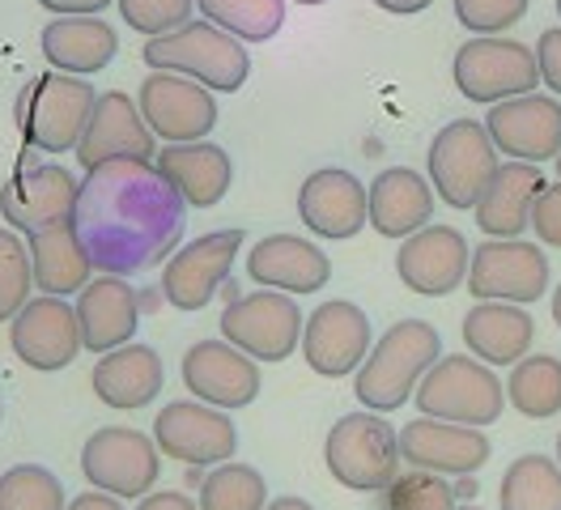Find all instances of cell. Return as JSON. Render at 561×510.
I'll list each match as a JSON object with an SVG mask.
<instances>
[{
	"mask_svg": "<svg viewBox=\"0 0 561 510\" xmlns=\"http://www.w3.org/2000/svg\"><path fill=\"white\" fill-rule=\"evenodd\" d=\"M183 226L187 204L153 162L115 158L85 170L77 188L72 230L94 272L133 276L167 264V256H175L183 238Z\"/></svg>",
	"mask_w": 561,
	"mask_h": 510,
	"instance_id": "obj_1",
	"label": "cell"
},
{
	"mask_svg": "<svg viewBox=\"0 0 561 510\" xmlns=\"http://www.w3.org/2000/svg\"><path fill=\"white\" fill-rule=\"evenodd\" d=\"M443 358V337L425 319H400L370 344L362 371L353 374V396L370 412H396L413 400L425 371Z\"/></svg>",
	"mask_w": 561,
	"mask_h": 510,
	"instance_id": "obj_2",
	"label": "cell"
},
{
	"mask_svg": "<svg viewBox=\"0 0 561 510\" xmlns=\"http://www.w3.org/2000/svg\"><path fill=\"white\" fill-rule=\"evenodd\" d=\"M140 60L153 72H179L201 81L205 90H221V94H239L251 77V56L234 34L217 31L213 22H187L171 34H158L145 43Z\"/></svg>",
	"mask_w": 561,
	"mask_h": 510,
	"instance_id": "obj_3",
	"label": "cell"
},
{
	"mask_svg": "<svg viewBox=\"0 0 561 510\" xmlns=\"http://www.w3.org/2000/svg\"><path fill=\"white\" fill-rule=\"evenodd\" d=\"M99 90L85 77L43 72L18 99V128L22 140L38 154H77L85 124L94 115Z\"/></svg>",
	"mask_w": 561,
	"mask_h": 510,
	"instance_id": "obj_4",
	"label": "cell"
},
{
	"mask_svg": "<svg viewBox=\"0 0 561 510\" xmlns=\"http://www.w3.org/2000/svg\"><path fill=\"white\" fill-rule=\"evenodd\" d=\"M421 417L451 421V426H493L506 408V387L497 383L493 366L477 362L472 353H443L413 392Z\"/></svg>",
	"mask_w": 561,
	"mask_h": 510,
	"instance_id": "obj_5",
	"label": "cell"
},
{
	"mask_svg": "<svg viewBox=\"0 0 561 510\" xmlns=\"http://www.w3.org/2000/svg\"><path fill=\"white\" fill-rule=\"evenodd\" d=\"M323 460L336 485L353 494H383L400 473V430L387 426L383 412H350L328 430Z\"/></svg>",
	"mask_w": 561,
	"mask_h": 510,
	"instance_id": "obj_6",
	"label": "cell"
},
{
	"mask_svg": "<svg viewBox=\"0 0 561 510\" xmlns=\"http://www.w3.org/2000/svg\"><path fill=\"white\" fill-rule=\"evenodd\" d=\"M425 167H430V188L438 201L451 208H477L502 162L481 120H451L430 140Z\"/></svg>",
	"mask_w": 561,
	"mask_h": 510,
	"instance_id": "obj_7",
	"label": "cell"
},
{
	"mask_svg": "<svg viewBox=\"0 0 561 510\" xmlns=\"http://www.w3.org/2000/svg\"><path fill=\"white\" fill-rule=\"evenodd\" d=\"M456 90L468 102H506L519 94H536L540 86V68H536V52L524 47L519 38L506 34H477L456 52Z\"/></svg>",
	"mask_w": 561,
	"mask_h": 510,
	"instance_id": "obj_8",
	"label": "cell"
},
{
	"mask_svg": "<svg viewBox=\"0 0 561 510\" xmlns=\"http://www.w3.org/2000/svg\"><path fill=\"white\" fill-rule=\"evenodd\" d=\"M81 473L90 480V489H103L119 502L145 498L162 476V451L133 426H103L81 446Z\"/></svg>",
	"mask_w": 561,
	"mask_h": 510,
	"instance_id": "obj_9",
	"label": "cell"
},
{
	"mask_svg": "<svg viewBox=\"0 0 561 510\" xmlns=\"http://www.w3.org/2000/svg\"><path fill=\"white\" fill-rule=\"evenodd\" d=\"M463 285L477 303H540V294L549 290V256L540 251V242L490 238V242L472 247V264H468Z\"/></svg>",
	"mask_w": 561,
	"mask_h": 510,
	"instance_id": "obj_10",
	"label": "cell"
},
{
	"mask_svg": "<svg viewBox=\"0 0 561 510\" xmlns=\"http://www.w3.org/2000/svg\"><path fill=\"white\" fill-rule=\"evenodd\" d=\"M302 310L289 294L277 290H255L239 294L234 303L221 310V340L243 349L255 362H285L302 344Z\"/></svg>",
	"mask_w": 561,
	"mask_h": 510,
	"instance_id": "obj_11",
	"label": "cell"
},
{
	"mask_svg": "<svg viewBox=\"0 0 561 510\" xmlns=\"http://www.w3.org/2000/svg\"><path fill=\"white\" fill-rule=\"evenodd\" d=\"M153 442L167 460H179L187 468H217L234 460L239 430L226 408H213L205 400H171L153 417Z\"/></svg>",
	"mask_w": 561,
	"mask_h": 510,
	"instance_id": "obj_12",
	"label": "cell"
},
{
	"mask_svg": "<svg viewBox=\"0 0 561 510\" xmlns=\"http://www.w3.org/2000/svg\"><path fill=\"white\" fill-rule=\"evenodd\" d=\"M137 106L149 133L162 136L167 145L205 140L217 128L213 90H205L192 77H179V72H149L137 90Z\"/></svg>",
	"mask_w": 561,
	"mask_h": 510,
	"instance_id": "obj_13",
	"label": "cell"
},
{
	"mask_svg": "<svg viewBox=\"0 0 561 510\" xmlns=\"http://www.w3.org/2000/svg\"><path fill=\"white\" fill-rule=\"evenodd\" d=\"M239 251H243V230L239 226L192 238L183 251H175L167 260V272H162L167 303L175 306V310H201V306H209L221 294V285L230 281Z\"/></svg>",
	"mask_w": 561,
	"mask_h": 510,
	"instance_id": "obj_14",
	"label": "cell"
},
{
	"mask_svg": "<svg viewBox=\"0 0 561 510\" xmlns=\"http://www.w3.org/2000/svg\"><path fill=\"white\" fill-rule=\"evenodd\" d=\"M485 133L506 162L545 167L561 154V102L553 94H519L493 102L485 115Z\"/></svg>",
	"mask_w": 561,
	"mask_h": 510,
	"instance_id": "obj_15",
	"label": "cell"
},
{
	"mask_svg": "<svg viewBox=\"0 0 561 510\" xmlns=\"http://www.w3.org/2000/svg\"><path fill=\"white\" fill-rule=\"evenodd\" d=\"M9 344H13V358L31 371H65L85 349L77 306H69V298L38 294L9 319Z\"/></svg>",
	"mask_w": 561,
	"mask_h": 510,
	"instance_id": "obj_16",
	"label": "cell"
},
{
	"mask_svg": "<svg viewBox=\"0 0 561 510\" xmlns=\"http://www.w3.org/2000/svg\"><path fill=\"white\" fill-rule=\"evenodd\" d=\"M77 188L81 183L60 162L22 167L0 188V217L9 222V230L26 238L38 230H51V226H65V222H72Z\"/></svg>",
	"mask_w": 561,
	"mask_h": 510,
	"instance_id": "obj_17",
	"label": "cell"
},
{
	"mask_svg": "<svg viewBox=\"0 0 561 510\" xmlns=\"http://www.w3.org/2000/svg\"><path fill=\"white\" fill-rule=\"evenodd\" d=\"M370 353V319L357 303L332 298L316 306L302 324V358L323 378L357 374Z\"/></svg>",
	"mask_w": 561,
	"mask_h": 510,
	"instance_id": "obj_18",
	"label": "cell"
},
{
	"mask_svg": "<svg viewBox=\"0 0 561 510\" xmlns=\"http://www.w3.org/2000/svg\"><path fill=\"white\" fill-rule=\"evenodd\" d=\"M472 247L456 226H425L396 251V276L421 298H447L468 281Z\"/></svg>",
	"mask_w": 561,
	"mask_h": 510,
	"instance_id": "obj_19",
	"label": "cell"
},
{
	"mask_svg": "<svg viewBox=\"0 0 561 510\" xmlns=\"http://www.w3.org/2000/svg\"><path fill=\"white\" fill-rule=\"evenodd\" d=\"M490 439L477 426L417 417L400 430V464H409V468H425L438 476H472L490 464Z\"/></svg>",
	"mask_w": 561,
	"mask_h": 510,
	"instance_id": "obj_20",
	"label": "cell"
},
{
	"mask_svg": "<svg viewBox=\"0 0 561 510\" xmlns=\"http://www.w3.org/2000/svg\"><path fill=\"white\" fill-rule=\"evenodd\" d=\"M183 383L213 408H247L260 396V362L230 340H201L183 353Z\"/></svg>",
	"mask_w": 561,
	"mask_h": 510,
	"instance_id": "obj_21",
	"label": "cell"
},
{
	"mask_svg": "<svg viewBox=\"0 0 561 510\" xmlns=\"http://www.w3.org/2000/svg\"><path fill=\"white\" fill-rule=\"evenodd\" d=\"M158 145L153 133L140 115V106L124 90H106L94 102V115L85 124V136L77 145V162L85 170L115 162V158H140V162H153Z\"/></svg>",
	"mask_w": 561,
	"mask_h": 510,
	"instance_id": "obj_22",
	"label": "cell"
},
{
	"mask_svg": "<svg viewBox=\"0 0 561 510\" xmlns=\"http://www.w3.org/2000/svg\"><path fill=\"white\" fill-rule=\"evenodd\" d=\"M298 217L319 238H353L370 226V196L362 179L341 167H323L302 179Z\"/></svg>",
	"mask_w": 561,
	"mask_h": 510,
	"instance_id": "obj_23",
	"label": "cell"
},
{
	"mask_svg": "<svg viewBox=\"0 0 561 510\" xmlns=\"http://www.w3.org/2000/svg\"><path fill=\"white\" fill-rule=\"evenodd\" d=\"M247 272L255 285L277 290V294H319L332 281V260L316 242L298 235H268L260 238L247 256Z\"/></svg>",
	"mask_w": 561,
	"mask_h": 510,
	"instance_id": "obj_24",
	"label": "cell"
},
{
	"mask_svg": "<svg viewBox=\"0 0 561 510\" xmlns=\"http://www.w3.org/2000/svg\"><path fill=\"white\" fill-rule=\"evenodd\" d=\"M77 324H81V344L90 353H111L137 337L140 328V298L124 276L99 272L81 294H77Z\"/></svg>",
	"mask_w": 561,
	"mask_h": 510,
	"instance_id": "obj_25",
	"label": "cell"
},
{
	"mask_svg": "<svg viewBox=\"0 0 561 510\" xmlns=\"http://www.w3.org/2000/svg\"><path fill=\"white\" fill-rule=\"evenodd\" d=\"M153 167L192 208H213L234 188V158L213 140L167 145L153 154Z\"/></svg>",
	"mask_w": 561,
	"mask_h": 510,
	"instance_id": "obj_26",
	"label": "cell"
},
{
	"mask_svg": "<svg viewBox=\"0 0 561 510\" xmlns=\"http://www.w3.org/2000/svg\"><path fill=\"white\" fill-rule=\"evenodd\" d=\"M90 387L106 408H145L167 387V366H162L158 349L128 340V344L99 358V366L90 374Z\"/></svg>",
	"mask_w": 561,
	"mask_h": 510,
	"instance_id": "obj_27",
	"label": "cell"
},
{
	"mask_svg": "<svg viewBox=\"0 0 561 510\" xmlns=\"http://www.w3.org/2000/svg\"><path fill=\"white\" fill-rule=\"evenodd\" d=\"M370 196V226L383 238H404L425 230L434 222V188L409 167H387L366 188Z\"/></svg>",
	"mask_w": 561,
	"mask_h": 510,
	"instance_id": "obj_28",
	"label": "cell"
},
{
	"mask_svg": "<svg viewBox=\"0 0 561 510\" xmlns=\"http://www.w3.org/2000/svg\"><path fill=\"white\" fill-rule=\"evenodd\" d=\"M549 188L545 170L531 162H502L485 196L477 201V226L490 238H519L531 230V204Z\"/></svg>",
	"mask_w": 561,
	"mask_h": 510,
	"instance_id": "obj_29",
	"label": "cell"
},
{
	"mask_svg": "<svg viewBox=\"0 0 561 510\" xmlns=\"http://www.w3.org/2000/svg\"><path fill=\"white\" fill-rule=\"evenodd\" d=\"M463 344L485 366H515L531 353L536 319L515 303H477L463 315Z\"/></svg>",
	"mask_w": 561,
	"mask_h": 510,
	"instance_id": "obj_30",
	"label": "cell"
},
{
	"mask_svg": "<svg viewBox=\"0 0 561 510\" xmlns=\"http://www.w3.org/2000/svg\"><path fill=\"white\" fill-rule=\"evenodd\" d=\"M47 65L69 77H90L115 60L119 52V34L106 26L103 18H56L43 26L38 38Z\"/></svg>",
	"mask_w": 561,
	"mask_h": 510,
	"instance_id": "obj_31",
	"label": "cell"
},
{
	"mask_svg": "<svg viewBox=\"0 0 561 510\" xmlns=\"http://www.w3.org/2000/svg\"><path fill=\"white\" fill-rule=\"evenodd\" d=\"M26 251H31L35 290L51 294V298L81 294V290L94 281V264H90V256H85L81 238H77V230H72V222L31 235V247H26Z\"/></svg>",
	"mask_w": 561,
	"mask_h": 510,
	"instance_id": "obj_32",
	"label": "cell"
},
{
	"mask_svg": "<svg viewBox=\"0 0 561 510\" xmlns=\"http://www.w3.org/2000/svg\"><path fill=\"white\" fill-rule=\"evenodd\" d=\"M506 400L527 421H549L561 412V358L553 353H527L511 366Z\"/></svg>",
	"mask_w": 561,
	"mask_h": 510,
	"instance_id": "obj_33",
	"label": "cell"
},
{
	"mask_svg": "<svg viewBox=\"0 0 561 510\" xmlns=\"http://www.w3.org/2000/svg\"><path fill=\"white\" fill-rule=\"evenodd\" d=\"M502 510H561V464L549 455H519L497 485Z\"/></svg>",
	"mask_w": 561,
	"mask_h": 510,
	"instance_id": "obj_34",
	"label": "cell"
},
{
	"mask_svg": "<svg viewBox=\"0 0 561 510\" xmlns=\"http://www.w3.org/2000/svg\"><path fill=\"white\" fill-rule=\"evenodd\" d=\"M196 9L239 43H268L285 26V0H196Z\"/></svg>",
	"mask_w": 561,
	"mask_h": 510,
	"instance_id": "obj_35",
	"label": "cell"
},
{
	"mask_svg": "<svg viewBox=\"0 0 561 510\" xmlns=\"http://www.w3.org/2000/svg\"><path fill=\"white\" fill-rule=\"evenodd\" d=\"M201 510H264L268 507V480L251 464H217L201 480Z\"/></svg>",
	"mask_w": 561,
	"mask_h": 510,
	"instance_id": "obj_36",
	"label": "cell"
},
{
	"mask_svg": "<svg viewBox=\"0 0 561 510\" xmlns=\"http://www.w3.org/2000/svg\"><path fill=\"white\" fill-rule=\"evenodd\" d=\"M0 510H69L60 476L43 464H18L0 473Z\"/></svg>",
	"mask_w": 561,
	"mask_h": 510,
	"instance_id": "obj_37",
	"label": "cell"
},
{
	"mask_svg": "<svg viewBox=\"0 0 561 510\" xmlns=\"http://www.w3.org/2000/svg\"><path fill=\"white\" fill-rule=\"evenodd\" d=\"M383 510H459L456 485L425 468L396 473V480L383 489Z\"/></svg>",
	"mask_w": 561,
	"mask_h": 510,
	"instance_id": "obj_38",
	"label": "cell"
},
{
	"mask_svg": "<svg viewBox=\"0 0 561 510\" xmlns=\"http://www.w3.org/2000/svg\"><path fill=\"white\" fill-rule=\"evenodd\" d=\"M31 251L18 238V230H0V324H9L22 306L31 303Z\"/></svg>",
	"mask_w": 561,
	"mask_h": 510,
	"instance_id": "obj_39",
	"label": "cell"
},
{
	"mask_svg": "<svg viewBox=\"0 0 561 510\" xmlns=\"http://www.w3.org/2000/svg\"><path fill=\"white\" fill-rule=\"evenodd\" d=\"M115 4H119V18L145 38L179 31L196 13V0H115Z\"/></svg>",
	"mask_w": 561,
	"mask_h": 510,
	"instance_id": "obj_40",
	"label": "cell"
},
{
	"mask_svg": "<svg viewBox=\"0 0 561 510\" xmlns=\"http://www.w3.org/2000/svg\"><path fill=\"white\" fill-rule=\"evenodd\" d=\"M531 0H456V22L472 34H506L527 18Z\"/></svg>",
	"mask_w": 561,
	"mask_h": 510,
	"instance_id": "obj_41",
	"label": "cell"
},
{
	"mask_svg": "<svg viewBox=\"0 0 561 510\" xmlns=\"http://www.w3.org/2000/svg\"><path fill=\"white\" fill-rule=\"evenodd\" d=\"M531 230H536V238L545 247L561 251V179L536 196V204H531Z\"/></svg>",
	"mask_w": 561,
	"mask_h": 510,
	"instance_id": "obj_42",
	"label": "cell"
},
{
	"mask_svg": "<svg viewBox=\"0 0 561 510\" xmlns=\"http://www.w3.org/2000/svg\"><path fill=\"white\" fill-rule=\"evenodd\" d=\"M531 52H536V68H540V86H549L553 99H561V26L540 34Z\"/></svg>",
	"mask_w": 561,
	"mask_h": 510,
	"instance_id": "obj_43",
	"label": "cell"
},
{
	"mask_svg": "<svg viewBox=\"0 0 561 510\" xmlns=\"http://www.w3.org/2000/svg\"><path fill=\"white\" fill-rule=\"evenodd\" d=\"M56 18H99L111 0H38Z\"/></svg>",
	"mask_w": 561,
	"mask_h": 510,
	"instance_id": "obj_44",
	"label": "cell"
},
{
	"mask_svg": "<svg viewBox=\"0 0 561 510\" xmlns=\"http://www.w3.org/2000/svg\"><path fill=\"white\" fill-rule=\"evenodd\" d=\"M137 510H201V502L187 494H175V489H162V494H145Z\"/></svg>",
	"mask_w": 561,
	"mask_h": 510,
	"instance_id": "obj_45",
	"label": "cell"
},
{
	"mask_svg": "<svg viewBox=\"0 0 561 510\" xmlns=\"http://www.w3.org/2000/svg\"><path fill=\"white\" fill-rule=\"evenodd\" d=\"M69 510H124V502L103 494V489H90V494H77L69 502Z\"/></svg>",
	"mask_w": 561,
	"mask_h": 510,
	"instance_id": "obj_46",
	"label": "cell"
},
{
	"mask_svg": "<svg viewBox=\"0 0 561 510\" xmlns=\"http://www.w3.org/2000/svg\"><path fill=\"white\" fill-rule=\"evenodd\" d=\"M383 13H396V18H413V13H425L434 0H375Z\"/></svg>",
	"mask_w": 561,
	"mask_h": 510,
	"instance_id": "obj_47",
	"label": "cell"
},
{
	"mask_svg": "<svg viewBox=\"0 0 561 510\" xmlns=\"http://www.w3.org/2000/svg\"><path fill=\"white\" fill-rule=\"evenodd\" d=\"M264 510H316V507H311L307 498H294V494H285V498H273V502H268Z\"/></svg>",
	"mask_w": 561,
	"mask_h": 510,
	"instance_id": "obj_48",
	"label": "cell"
},
{
	"mask_svg": "<svg viewBox=\"0 0 561 510\" xmlns=\"http://www.w3.org/2000/svg\"><path fill=\"white\" fill-rule=\"evenodd\" d=\"M456 498H477V480H472V476H463V480H459Z\"/></svg>",
	"mask_w": 561,
	"mask_h": 510,
	"instance_id": "obj_49",
	"label": "cell"
},
{
	"mask_svg": "<svg viewBox=\"0 0 561 510\" xmlns=\"http://www.w3.org/2000/svg\"><path fill=\"white\" fill-rule=\"evenodd\" d=\"M549 306H553V324L561 328V285L553 290V303H549Z\"/></svg>",
	"mask_w": 561,
	"mask_h": 510,
	"instance_id": "obj_50",
	"label": "cell"
},
{
	"mask_svg": "<svg viewBox=\"0 0 561 510\" xmlns=\"http://www.w3.org/2000/svg\"><path fill=\"white\" fill-rule=\"evenodd\" d=\"M298 4H328V0H298Z\"/></svg>",
	"mask_w": 561,
	"mask_h": 510,
	"instance_id": "obj_51",
	"label": "cell"
},
{
	"mask_svg": "<svg viewBox=\"0 0 561 510\" xmlns=\"http://www.w3.org/2000/svg\"><path fill=\"white\" fill-rule=\"evenodd\" d=\"M459 510H481V507H477V502H468V507H459Z\"/></svg>",
	"mask_w": 561,
	"mask_h": 510,
	"instance_id": "obj_52",
	"label": "cell"
},
{
	"mask_svg": "<svg viewBox=\"0 0 561 510\" xmlns=\"http://www.w3.org/2000/svg\"><path fill=\"white\" fill-rule=\"evenodd\" d=\"M553 162H558V179H561V154H558V158H553Z\"/></svg>",
	"mask_w": 561,
	"mask_h": 510,
	"instance_id": "obj_53",
	"label": "cell"
},
{
	"mask_svg": "<svg viewBox=\"0 0 561 510\" xmlns=\"http://www.w3.org/2000/svg\"><path fill=\"white\" fill-rule=\"evenodd\" d=\"M558 464H561V434H558Z\"/></svg>",
	"mask_w": 561,
	"mask_h": 510,
	"instance_id": "obj_54",
	"label": "cell"
},
{
	"mask_svg": "<svg viewBox=\"0 0 561 510\" xmlns=\"http://www.w3.org/2000/svg\"><path fill=\"white\" fill-rule=\"evenodd\" d=\"M558 18H561V0H558Z\"/></svg>",
	"mask_w": 561,
	"mask_h": 510,
	"instance_id": "obj_55",
	"label": "cell"
}]
</instances>
